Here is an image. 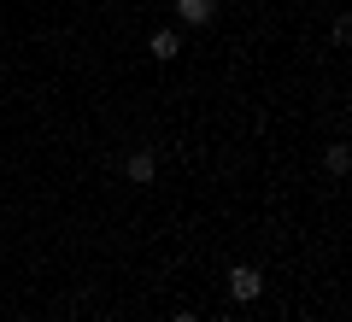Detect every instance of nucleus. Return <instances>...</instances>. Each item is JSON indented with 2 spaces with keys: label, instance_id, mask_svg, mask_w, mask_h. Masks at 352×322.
<instances>
[{
  "label": "nucleus",
  "instance_id": "3",
  "mask_svg": "<svg viewBox=\"0 0 352 322\" xmlns=\"http://www.w3.org/2000/svg\"><path fill=\"white\" fill-rule=\"evenodd\" d=\"M176 47H182V41H176V30H159V36L147 41V53H153L159 65H170V59H176Z\"/></svg>",
  "mask_w": 352,
  "mask_h": 322
},
{
  "label": "nucleus",
  "instance_id": "2",
  "mask_svg": "<svg viewBox=\"0 0 352 322\" xmlns=\"http://www.w3.org/2000/svg\"><path fill=\"white\" fill-rule=\"evenodd\" d=\"M176 18H182V24H212L217 0H176Z\"/></svg>",
  "mask_w": 352,
  "mask_h": 322
},
{
  "label": "nucleus",
  "instance_id": "5",
  "mask_svg": "<svg viewBox=\"0 0 352 322\" xmlns=\"http://www.w3.org/2000/svg\"><path fill=\"white\" fill-rule=\"evenodd\" d=\"M323 164H329V176H346V164H352V152H346V147H329V159H323Z\"/></svg>",
  "mask_w": 352,
  "mask_h": 322
},
{
  "label": "nucleus",
  "instance_id": "4",
  "mask_svg": "<svg viewBox=\"0 0 352 322\" xmlns=\"http://www.w3.org/2000/svg\"><path fill=\"white\" fill-rule=\"evenodd\" d=\"M124 176L147 187V182H153V152H129V159H124Z\"/></svg>",
  "mask_w": 352,
  "mask_h": 322
},
{
  "label": "nucleus",
  "instance_id": "1",
  "mask_svg": "<svg viewBox=\"0 0 352 322\" xmlns=\"http://www.w3.org/2000/svg\"><path fill=\"white\" fill-rule=\"evenodd\" d=\"M229 293L247 305V299H258V293H264V275L252 270V264H235V270H229Z\"/></svg>",
  "mask_w": 352,
  "mask_h": 322
},
{
  "label": "nucleus",
  "instance_id": "6",
  "mask_svg": "<svg viewBox=\"0 0 352 322\" xmlns=\"http://www.w3.org/2000/svg\"><path fill=\"white\" fill-rule=\"evenodd\" d=\"M176 322H200V317H194V310H176Z\"/></svg>",
  "mask_w": 352,
  "mask_h": 322
}]
</instances>
